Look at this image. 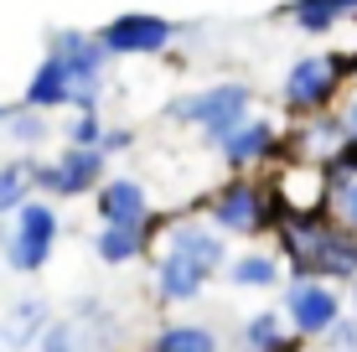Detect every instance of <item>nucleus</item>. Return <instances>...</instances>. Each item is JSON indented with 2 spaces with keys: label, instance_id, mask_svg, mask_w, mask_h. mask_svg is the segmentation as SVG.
<instances>
[{
  "label": "nucleus",
  "instance_id": "f257e3e1",
  "mask_svg": "<svg viewBox=\"0 0 357 352\" xmlns=\"http://www.w3.org/2000/svg\"><path fill=\"white\" fill-rule=\"evenodd\" d=\"M57 234H63L57 208L42 197H26L10 217H0V259H6V270H16V275L47 270V259L57 249Z\"/></svg>",
  "mask_w": 357,
  "mask_h": 352
},
{
  "label": "nucleus",
  "instance_id": "f03ea898",
  "mask_svg": "<svg viewBox=\"0 0 357 352\" xmlns=\"http://www.w3.org/2000/svg\"><path fill=\"white\" fill-rule=\"evenodd\" d=\"M47 57L68 78V109H98L109 78V52L98 47L93 31H47Z\"/></svg>",
  "mask_w": 357,
  "mask_h": 352
},
{
  "label": "nucleus",
  "instance_id": "7ed1b4c3",
  "mask_svg": "<svg viewBox=\"0 0 357 352\" xmlns=\"http://www.w3.org/2000/svg\"><path fill=\"white\" fill-rule=\"evenodd\" d=\"M249 99H254L249 83H213V89H197V93H187V99H171L166 104V119H176V125H197V130H202V140L218 151L228 130L238 125V119H249Z\"/></svg>",
  "mask_w": 357,
  "mask_h": 352
},
{
  "label": "nucleus",
  "instance_id": "20e7f679",
  "mask_svg": "<svg viewBox=\"0 0 357 352\" xmlns=\"http://www.w3.org/2000/svg\"><path fill=\"white\" fill-rule=\"evenodd\" d=\"M93 36L109 57H151V52H166L181 36V26L166 21V16H151V10H125V16L104 21Z\"/></svg>",
  "mask_w": 357,
  "mask_h": 352
},
{
  "label": "nucleus",
  "instance_id": "39448f33",
  "mask_svg": "<svg viewBox=\"0 0 357 352\" xmlns=\"http://www.w3.org/2000/svg\"><path fill=\"white\" fill-rule=\"evenodd\" d=\"M352 78V57L347 52H331V57H301L290 72H285V104L295 114H316V109L331 104L337 83Z\"/></svg>",
  "mask_w": 357,
  "mask_h": 352
},
{
  "label": "nucleus",
  "instance_id": "423d86ee",
  "mask_svg": "<svg viewBox=\"0 0 357 352\" xmlns=\"http://www.w3.org/2000/svg\"><path fill=\"white\" fill-rule=\"evenodd\" d=\"M285 316L301 337H326V326L342 316V296L337 285L311 280V275H295L285 285Z\"/></svg>",
  "mask_w": 357,
  "mask_h": 352
},
{
  "label": "nucleus",
  "instance_id": "0eeeda50",
  "mask_svg": "<svg viewBox=\"0 0 357 352\" xmlns=\"http://www.w3.org/2000/svg\"><path fill=\"white\" fill-rule=\"evenodd\" d=\"M269 223V208H264V192L254 181H233L213 197V228L218 234H259Z\"/></svg>",
  "mask_w": 357,
  "mask_h": 352
},
{
  "label": "nucleus",
  "instance_id": "6e6552de",
  "mask_svg": "<svg viewBox=\"0 0 357 352\" xmlns=\"http://www.w3.org/2000/svg\"><path fill=\"white\" fill-rule=\"evenodd\" d=\"M93 192H98L93 197L98 223H114V228H145L151 223V197H145V187L135 176H109Z\"/></svg>",
  "mask_w": 357,
  "mask_h": 352
},
{
  "label": "nucleus",
  "instance_id": "1a4fd4ad",
  "mask_svg": "<svg viewBox=\"0 0 357 352\" xmlns=\"http://www.w3.org/2000/svg\"><path fill=\"white\" fill-rule=\"evenodd\" d=\"M166 254H176V259H187L202 280H213L218 270L228 264V244L218 228H202V223H176L166 234Z\"/></svg>",
  "mask_w": 357,
  "mask_h": 352
},
{
  "label": "nucleus",
  "instance_id": "9d476101",
  "mask_svg": "<svg viewBox=\"0 0 357 352\" xmlns=\"http://www.w3.org/2000/svg\"><path fill=\"white\" fill-rule=\"evenodd\" d=\"M104 181V155L93 145H68L52 166V197H83Z\"/></svg>",
  "mask_w": 357,
  "mask_h": 352
},
{
  "label": "nucleus",
  "instance_id": "9b49d317",
  "mask_svg": "<svg viewBox=\"0 0 357 352\" xmlns=\"http://www.w3.org/2000/svg\"><path fill=\"white\" fill-rule=\"evenodd\" d=\"M275 151V125L269 119H238V125L223 135V145H218V155L228 161V171H243V166H254V161H264V155Z\"/></svg>",
  "mask_w": 357,
  "mask_h": 352
},
{
  "label": "nucleus",
  "instance_id": "f8f14e48",
  "mask_svg": "<svg viewBox=\"0 0 357 352\" xmlns=\"http://www.w3.org/2000/svg\"><path fill=\"white\" fill-rule=\"evenodd\" d=\"M202 275L192 270L187 259H176V254H161V264H155V296L171 300V306H181V300H197L202 296Z\"/></svg>",
  "mask_w": 357,
  "mask_h": 352
},
{
  "label": "nucleus",
  "instance_id": "ddd939ff",
  "mask_svg": "<svg viewBox=\"0 0 357 352\" xmlns=\"http://www.w3.org/2000/svg\"><path fill=\"white\" fill-rule=\"evenodd\" d=\"M228 280L243 285V290H269V285L285 280V264H280V254L254 249V254H238V259L228 264Z\"/></svg>",
  "mask_w": 357,
  "mask_h": 352
},
{
  "label": "nucleus",
  "instance_id": "4468645a",
  "mask_svg": "<svg viewBox=\"0 0 357 352\" xmlns=\"http://www.w3.org/2000/svg\"><path fill=\"white\" fill-rule=\"evenodd\" d=\"M47 321H52V316H47V300L31 296V300H16V306H10V316H6V326H0V332H6V342L21 352V347H31L36 337H42Z\"/></svg>",
  "mask_w": 357,
  "mask_h": 352
},
{
  "label": "nucleus",
  "instance_id": "2eb2a0df",
  "mask_svg": "<svg viewBox=\"0 0 357 352\" xmlns=\"http://www.w3.org/2000/svg\"><path fill=\"white\" fill-rule=\"evenodd\" d=\"M26 109H68V78H63V68L52 63V57H42V68L26 78Z\"/></svg>",
  "mask_w": 357,
  "mask_h": 352
},
{
  "label": "nucleus",
  "instance_id": "dca6fc26",
  "mask_svg": "<svg viewBox=\"0 0 357 352\" xmlns=\"http://www.w3.org/2000/svg\"><path fill=\"white\" fill-rule=\"evenodd\" d=\"M145 228H114V223H104L98 228V238H93V254L104 264H130V259H140L145 254Z\"/></svg>",
  "mask_w": 357,
  "mask_h": 352
},
{
  "label": "nucleus",
  "instance_id": "f3484780",
  "mask_svg": "<svg viewBox=\"0 0 357 352\" xmlns=\"http://www.w3.org/2000/svg\"><path fill=\"white\" fill-rule=\"evenodd\" d=\"M151 352H218V337L202 321H171V326L155 332Z\"/></svg>",
  "mask_w": 357,
  "mask_h": 352
},
{
  "label": "nucleus",
  "instance_id": "a211bd4d",
  "mask_svg": "<svg viewBox=\"0 0 357 352\" xmlns=\"http://www.w3.org/2000/svg\"><path fill=\"white\" fill-rule=\"evenodd\" d=\"M26 197H31V155H21V161L0 166V217H10Z\"/></svg>",
  "mask_w": 357,
  "mask_h": 352
},
{
  "label": "nucleus",
  "instance_id": "6ab92c4d",
  "mask_svg": "<svg viewBox=\"0 0 357 352\" xmlns=\"http://www.w3.org/2000/svg\"><path fill=\"white\" fill-rule=\"evenodd\" d=\"M243 347H249V352H290L285 321H280L275 311H259V316H249V326H243Z\"/></svg>",
  "mask_w": 357,
  "mask_h": 352
},
{
  "label": "nucleus",
  "instance_id": "aec40b11",
  "mask_svg": "<svg viewBox=\"0 0 357 352\" xmlns=\"http://www.w3.org/2000/svg\"><path fill=\"white\" fill-rule=\"evenodd\" d=\"M290 21H295V31H305V36H326L342 21V10L331 6V0H290Z\"/></svg>",
  "mask_w": 357,
  "mask_h": 352
},
{
  "label": "nucleus",
  "instance_id": "412c9836",
  "mask_svg": "<svg viewBox=\"0 0 357 352\" xmlns=\"http://www.w3.org/2000/svg\"><path fill=\"white\" fill-rule=\"evenodd\" d=\"M36 347L42 352H83V332L73 321H47L42 337H36Z\"/></svg>",
  "mask_w": 357,
  "mask_h": 352
},
{
  "label": "nucleus",
  "instance_id": "4be33fe9",
  "mask_svg": "<svg viewBox=\"0 0 357 352\" xmlns=\"http://www.w3.org/2000/svg\"><path fill=\"white\" fill-rule=\"evenodd\" d=\"M6 130H10V140H16V145H42L47 140L42 109H31V114H6Z\"/></svg>",
  "mask_w": 357,
  "mask_h": 352
},
{
  "label": "nucleus",
  "instance_id": "5701e85b",
  "mask_svg": "<svg viewBox=\"0 0 357 352\" xmlns=\"http://www.w3.org/2000/svg\"><path fill=\"white\" fill-rule=\"evenodd\" d=\"M98 130H104V119H98V109H78L68 125V145H98Z\"/></svg>",
  "mask_w": 357,
  "mask_h": 352
},
{
  "label": "nucleus",
  "instance_id": "b1692460",
  "mask_svg": "<svg viewBox=\"0 0 357 352\" xmlns=\"http://www.w3.org/2000/svg\"><path fill=\"white\" fill-rule=\"evenodd\" d=\"M130 145H135V130H125V125H114V130H98V145H93V151L98 155H119V151H130Z\"/></svg>",
  "mask_w": 357,
  "mask_h": 352
},
{
  "label": "nucleus",
  "instance_id": "393cba45",
  "mask_svg": "<svg viewBox=\"0 0 357 352\" xmlns=\"http://www.w3.org/2000/svg\"><path fill=\"white\" fill-rule=\"evenodd\" d=\"M331 6H337V10H342V21H347L352 10H357V0H331Z\"/></svg>",
  "mask_w": 357,
  "mask_h": 352
},
{
  "label": "nucleus",
  "instance_id": "a878e982",
  "mask_svg": "<svg viewBox=\"0 0 357 352\" xmlns=\"http://www.w3.org/2000/svg\"><path fill=\"white\" fill-rule=\"evenodd\" d=\"M0 352H16V347H10V342H6V332H0Z\"/></svg>",
  "mask_w": 357,
  "mask_h": 352
},
{
  "label": "nucleus",
  "instance_id": "bb28decb",
  "mask_svg": "<svg viewBox=\"0 0 357 352\" xmlns=\"http://www.w3.org/2000/svg\"><path fill=\"white\" fill-rule=\"evenodd\" d=\"M0 125H6V104H0Z\"/></svg>",
  "mask_w": 357,
  "mask_h": 352
}]
</instances>
